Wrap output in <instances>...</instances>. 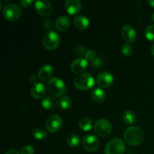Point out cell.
<instances>
[{"label":"cell","instance_id":"6da1fadb","mask_svg":"<svg viewBox=\"0 0 154 154\" xmlns=\"http://www.w3.org/2000/svg\"><path fill=\"white\" fill-rule=\"evenodd\" d=\"M123 138L126 144L131 146L139 145L144 138V133L138 126H130L124 131Z\"/></svg>","mask_w":154,"mask_h":154},{"label":"cell","instance_id":"7a4b0ae2","mask_svg":"<svg viewBox=\"0 0 154 154\" xmlns=\"http://www.w3.org/2000/svg\"><path fill=\"white\" fill-rule=\"evenodd\" d=\"M46 89L48 93L55 98H62L67 92V87L65 83L63 82V80L57 77L51 78L48 81Z\"/></svg>","mask_w":154,"mask_h":154},{"label":"cell","instance_id":"3957f363","mask_svg":"<svg viewBox=\"0 0 154 154\" xmlns=\"http://www.w3.org/2000/svg\"><path fill=\"white\" fill-rule=\"evenodd\" d=\"M95 84V80L93 77L89 73L80 74L75 78L74 81V85L78 90L84 91L88 90L93 87Z\"/></svg>","mask_w":154,"mask_h":154},{"label":"cell","instance_id":"277c9868","mask_svg":"<svg viewBox=\"0 0 154 154\" xmlns=\"http://www.w3.org/2000/svg\"><path fill=\"white\" fill-rule=\"evenodd\" d=\"M42 42L45 49L48 51H54L60 45V38L56 32L52 30V31L47 32L44 35Z\"/></svg>","mask_w":154,"mask_h":154},{"label":"cell","instance_id":"5b68a950","mask_svg":"<svg viewBox=\"0 0 154 154\" xmlns=\"http://www.w3.org/2000/svg\"><path fill=\"white\" fill-rule=\"evenodd\" d=\"M126 150L124 142L120 138H115L108 141L105 147V154H123Z\"/></svg>","mask_w":154,"mask_h":154},{"label":"cell","instance_id":"8992f818","mask_svg":"<svg viewBox=\"0 0 154 154\" xmlns=\"http://www.w3.org/2000/svg\"><path fill=\"white\" fill-rule=\"evenodd\" d=\"M3 15L5 18L8 21H16L22 15V10L17 5L11 3L4 6Z\"/></svg>","mask_w":154,"mask_h":154},{"label":"cell","instance_id":"52a82bcc","mask_svg":"<svg viewBox=\"0 0 154 154\" xmlns=\"http://www.w3.org/2000/svg\"><path fill=\"white\" fill-rule=\"evenodd\" d=\"M112 130V125L106 119H99L94 125V132L99 136L105 137Z\"/></svg>","mask_w":154,"mask_h":154},{"label":"cell","instance_id":"ba28073f","mask_svg":"<svg viewBox=\"0 0 154 154\" xmlns=\"http://www.w3.org/2000/svg\"><path fill=\"white\" fill-rule=\"evenodd\" d=\"M82 145L87 152L96 151L99 147V141L97 137L93 135H87L82 139Z\"/></svg>","mask_w":154,"mask_h":154},{"label":"cell","instance_id":"9c48e42d","mask_svg":"<svg viewBox=\"0 0 154 154\" xmlns=\"http://www.w3.org/2000/svg\"><path fill=\"white\" fill-rule=\"evenodd\" d=\"M63 126V120L58 115H51L47 119L45 126L47 130L51 133L57 132L60 130Z\"/></svg>","mask_w":154,"mask_h":154},{"label":"cell","instance_id":"30bf717a","mask_svg":"<svg viewBox=\"0 0 154 154\" xmlns=\"http://www.w3.org/2000/svg\"><path fill=\"white\" fill-rule=\"evenodd\" d=\"M35 8L39 15L48 17L52 12V5L51 2L47 0H39L35 2Z\"/></svg>","mask_w":154,"mask_h":154},{"label":"cell","instance_id":"8fae6325","mask_svg":"<svg viewBox=\"0 0 154 154\" xmlns=\"http://www.w3.org/2000/svg\"><path fill=\"white\" fill-rule=\"evenodd\" d=\"M121 35L126 43L130 44L136 40L137 33L132 26L125 25L121 29Z\"/></svg>","mask_w":154,"mask_h":154},{"label":"cell","instance_id":"7c38bea8","mask_svg":"<svg viewBox=\"0 0 154 154\" xmlns=\"http://www.w3.org/2000/svg\"><path fill=\"white\" fill-rule=\"evenodd\" d=\"M114 82V77L108 72H103L99 74L96 78V83L102 88H108L111 87Z\"/></svg>","mask_w":154,"mask_h":154},{"label":"cell","instance_id":"4fadbf2b","mask_svg":"<svg viewBox=\"0 0 154 154\" xmlns=\"http://www.w3.org/2000/svg\"><path fill=\"white\" fill-rule=\"evenodd\" d=\"M88 66V61L84 57H78L72 61L71 64V70L75 74L84 72Z\"/></svg>","mask_w":154,"mask_h":154},{"label":"cell","instance_id":"5bb4252c","mask_svg":"<svg viewBox=\"0 0 154 154\" xmlns=\"http://www.w3.org/2000/svg\"><path fill=\"white\" fill-rule=\"evenodd\" d=\"M82 8V5L79 0H67L65 2V9L71 15H76Z\"/></svg>","mask_w":154,"mask_h":154},{"label":"cell","instance_id":"9a60e30c","mask_svg":"<svg viewBox=\"0 0 154 154\" xmlns=\"http://www.w3.org/2000/svg\"><path fill=\"white\" fill-rule=\"evenodd\" d=\"M46 90L47 89L45 88L44 84H42V83H37V84L32 85L31 90H30V93L34 99H43L46 93Z\"/></svg>","mask_w":154,"mask_h":154},{"label":"cell","instance_id":"2e32d148","mask_svg":"<svg viewBox=\"0 0 154 154\" xmlns=\"http://www.w3.org/2000/svg\"><path fill=\"white\" fill-rule=\"evenodd\" d=\"M71 25V20L67 16H60L56 20L55 28L60 32H65L69 28Z\"/></svg>","mask_w":154,"mask_h":154},{"label":"cell","instance_id":"e0dca14e","mask_svg":"<svg viewBox=\"0 0 154 154\" xmlns=\"http://www.w3.org/2000/svg\"><path fill=\"white\" fill-rule=\"evenodd\" d=\"M53 67L49 64H46L40 68L38 72V77L42 81H49L53 74Z\"/></svg>","mask_w":154,"mask_h":154},{"label":"cell","instance_id":"ac0fdd59","mask_svg":"<svg viewBox=\"0 0 154 154\" xmlns=\"http://www.w3.org/2000/svg\"><path fill=\"white\" fill-rule=\"evenodd\" d=\"M74 25L80 30H84L88 28L90 25V20L87 17L84 15H78L74 18Z\"/></svg>","mask_w":154,"mask_h":154},{"label":"cell","instance_id":"d6986e66","mask_svg":"<svg viewBox=\"0 0 154 154\" xmlns=\"http://www.w3.org/2000/svg\"><path fill=\"white\" fill-rule=\"evenodd\" d=\"M59 102L56 98L52 96H45L41 102V105L45 110H53L58 105Z\"/></svg>","mask_w":154,"mask_h":154},{"label":"cell","instance_id":"ffe728a7","mask_svg":"<svg viewBox=\"0 0 154 154\" xmlns=\"http://www.w3.org/2000/svg\"><path fill=\"white\" fill-rule=\"evenodd\" d=\"M91 97L96 103H102L105 100L106 94L105 91L101 88H95L92 90Z\"/></svg>","mask_w":154,"mask_h":154},{"label":"cell","instance_id":"44dd1931","mask_svg":"<svg viewBox=\"0 0 154 154\" xmlns=\"http://www.w3.org/2000/svg\"><path fill=\"white\" fill-rule=\"evenodd\" d=\"M136 114L132 111H125L123 115V120L126 124L132 125L136 121Z\"/></svg>","mask_w":154,"mask_h":154},{"label":"cell","instance_id":"7402d4cb","mask_svg":"<svg viewBox=\"0 0 154 154\" xmlns=\"http://www.w3.org/2000/svg\"><path fill=\"white\" fill-rule=\"evenodd\" d=\"M78 126L84 132H88L92 129L93 123H92V120L90 119L84 117L78 122Z\"/></svg>","mask_w":154,"mask_h":154},{"label":"cell","instance_id":"603a6c76","mask_svg":"<svg viewBox=\"0 0 154 154\" xmlns=\"http://www.w3.org/2000/svg\"><path fill=\"white\" fill-rule=\"evenodd\" d=\"M66 142H67V144L69 147H72V148H75V147L79 146L80 142H81V138H80L79 135L72 134V135H70L68 137Z\"/></svg>","mask_w":154,"mask_h":154},{"label":"cell","instance_id":"cb8c5ba5","mask_svg":"<svg viewBox=\"0 0 154 154\" xmlns=\"http://www.w3.org/2000/svg\"><path fill=\"white\" fill-rule=\"evenodd\" d=\"M72 99L69 96H64L60 98V100L59 101V105L60 108L63 110H68L72 107Z\"/></svg>","mask_w":154,"mask_h":154},{"label":"cell","instance_id":"d4e9b609","mask_svg":"<svg viewBox=\"0 0 154 154\" xmlns=\"http://www.w3.org/2000/svg\"><path fill=\"white\" fill-rule=\"evenodd\" d=\"M32 136L37 140H43L48 136V132L42 128H36L32 131Z\"/></svg>","mask_w":154,"mask_h":154},{"label":"cell","instance_id":"484cf974","mask_svg":"<svg viewBox=\"0 0 154 154\" xmlns=\"http://www.w3.org/2000/svg\"><path fill=\"white\" fill-rule=\"evenodd\" d=\"M144 35L147 39L150 42H154V24L147 26L144 29Z\"/></svg>","mask_w":154,"mask_h":154},{"label":"cell","instance_id":"4316f807","mask_svg":"<svg viewBox=\"0 0 154 154\" xmlns=\"http://www.w3.org/2000/svg\"><path fill=\"white\" fill-rule=\"evenodd\" d=\"M122 54L125 56V57H129L131 54H132V51H133V49H132V47L129 44L126 43L123 46L121 49Z\"/></svg>","mask_w":154,"mask_h":154},{"label":"cell","instance_id":"83f0119b","mask_svg":"<svg viewBox=\"0 0 154 154\" xmlns=\"http://www.w3.org/2000/svg\"><path fill=\"white\" fill-rule=\"evenodd\" d=\"M84 58L90 63H92L95 59L96 58V54L93 50H88L86 53V55Z\"/></svg>","mask_w":154,"mask_h":154},{"label":"cell","instance_id":"f1b7e54d","mask_svg":"<svg viewBox=\"0 0 154 154\" xmlns=\"http://www.w3.org/2000/svg\"><path fill=\"white\" fill-rule=\"evenodd\" d=\"M35 149L31 145H26L21 149L20 154H34Z\"/></svg>","mask_w":154,"mask_h":154},{"label":"cell","instance_id":"f546056e","mask_svg":"<svg viewBox=\"0 0 154 154\" xmlns=\"http://www.w3.org/2000/svg\"><path fill=\"white\" fill-rule=\"evenodd\" d=\"M87 51H86L85 47L81 46V45H80V46H78L75 49V53L76 54V55L81 56V57H85Z\"/></svg>","mask_w":154,"mask_h":154},{"label":"cell","instance_id":"4dcf8cb0","mask_svg":"<svg viewBox=\"0 0 154 154\" xmlns=\"http://www.w3.org/2000/svg\"><path fill=\"white\" fill-rule=\"evenodd\" d=\"M53 26H54L53 21L51 19H49V18L45 19V20L44 21V27H45V29L48 30V32L52 31Z\"/></svg>","mask_w":154,"mask_h":154},{"label":"cell","instance_id":"1f68e13d","mask_svg":"<svg viewBox=\"0 0 154 154\" xmlns=\"http://www.w3.org/2000/svg\"><path fill=\"white\" fill-rule=\"evenodd\" d=\"M102 63H103V62H102V59L99 58V57H96L92 63H90V64L93 68H99L102 66Z\"/></svg>","mask_w":154,"mask_h":154},{"label":"cell","instance_id":"d6a6232c","mask_svg":"<svg viewBox=\"0 0 154 154\" xmlns=\"http://www.w3.org/2000/svg\"><path fill=\"white\" fill-rule=\"evenodd\" d=\"M20 3L21 6H23L25 8H29L32 4L33 1L32 0H21Z\"/></svg>","mask_w":154,"mask_h":154},{"label":"cell","instance_id":"836d02e7","mask_svg":"<svg viewBox=\"0 0 154 154\" xmlns=\"http://www.w3.org/2000/svg\"><path fill=\"white\" fill-rule=\"evenodd\" d=\"M29 81L30 82L32 83V85L33 84H37V83H38L37 81V78H36V76L35 75H30V77H29Z\"/></svg>","mask_w":154,"mask_h":154},{"label":"cell","instance_id":"e575fe53","mask_svg":"<svg viewBox=\"0 0 154 154\" xmlns=\"http://www.w3.org/2000/svg\"><path fill=\"white\" fill-rule=\"evenodd\" d=\"M5 154H20V153L17 150H15V149H11V150H8V151Z\"/></svg>","mask_w":154,"mask_h":154},{"label":"cell","instance_id":"d590c367","mask_svg":"<svg viewBox=\"0 0 154 154\" xmlns=\"http://www.w3.org/2000/svg\"><path fill=\"white\" fill-rule=\"evenodd\" d=\"M148 3L151 7H153L154 8V0H149Z\"/></svg>","mask_w":154,"mask_h":154},{"label":"cell","instance_id":"8d00e7d4","mask_svg":"<svg viewBox=\"0 0 154 154\" xmlns=\"http://www.w3.org/2000/svg\"><path fill=\"white\" fill-rule=\"evenodd\" d=\"M150 52H151L152 55L154 56V44L151 46V48H150Z\"/></svg>","mask_w":154,"mask_h":154},{"label":"cell","instance_id":"74e56055","mask_svg":"<svg viewBox=\"0 0 154 154\" xmlns=\"http://www.w3.org/2000/svg\"><path fill=\"white\" fill-rule=\"evenodd\" d=\"M151 19H152V21L154 23V13L152 14V17H151Z\"/></svg>","mask_w":154,"mask_h":154}]
</instances>
